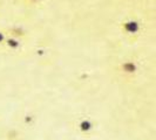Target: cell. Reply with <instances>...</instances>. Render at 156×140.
I'll use <instances>...</instances> for the list:
<instances>
[{
  "instance_id": "6da1fadb",
  "label": "cell",
  "mask_w": 156,
  "mask_h": 140,
  "mask_svg": "<svg viewBox=\"0 0 156 140\" xmlns=\"http://www.w3.org/2000/svg\"><path fill=\"white\" fill-rule=\"evenodd\" d=\"M92 128H93V124L89 120H82L79 124V130L82 133H89L92 131Z\"/></svg>"
}]
</instances>
